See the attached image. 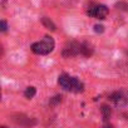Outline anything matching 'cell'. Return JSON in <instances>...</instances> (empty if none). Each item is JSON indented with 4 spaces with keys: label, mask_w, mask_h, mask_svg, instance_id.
I'll use <instances>...</instances> for the list:
<instances>
[{
    "label": "cell",
    "mask_w": 128,
    "mask_h": 128,
    "mask_svg": "<svg viewBox=\"0 0 128 128\" xmlns=\"http://www.w3.org/2000/svg\"><path fill=\"white\" fill-rule=\"evenodd\" d=\"M58 83L64 90H67V92H72V93L84 92V84L77 77H70L69 74H66V73L59 76Z\"/></svg>",
    "instance_id": "cell-1"
},
{
    "label": "cell",
    "mask_w": 128,
    "mask_h": 128,
    "mask_svg": "<svg viewBox=\"0 0 128 128\" xmlns=\"http://www.w3.org/2000/svg\"><path fill=\"white\" fill-rule=\"evenodd\" d=\"M54 45H55L54 39L49 35H45L42 40H39L32 45V52L38 55H46L50 52H53Z\"/></svg>",
    "instance_id": "cell-2"
},
{
    "label": "cell",
    "mask_w": 128,
    "mask_h": 128,
    "mask_svg": "<svg viewBox=\"0 0 128 128\" xmlns=\"http://www.w3.org/2000/svg\"><path fill=\"white\" fill-rule=\"evenodd\" d=\"M108 13H109V9L106 5H103V4H94V3H92L87 8V14L89 16L96 18V19H100V20L106 19Z\"/></svg>",
    "instance_id": "cell-3"
},
{
    "label": "cell",
    "mask_w": 128,
    "mask_h": 128,
    "mask_svg": "<svg viewBox=\"0 0 128 128\" xmlns=\"http://www.w3.org/2000/svg\"><path fill=\"white\" fill-rule=\"evenodd\" d=\"M64 58H73L76 55H82V43L79 42H68L63 48Z\"/></svg>",
    "instance_id": "cell-4"
},
{
    "label": "cell",
    "mask_w": 128,
    "mask_h": 128,
    "mask_svg": "<svg viewBox=\"0 0 128 128\" xmlns=\"http://www.w3.org/2000/svg\"><path fill=\"white\" fill-rule=\"evenodd\" d=\"M10 119L16 124V126H20V127H32V126H35L36 124V120L33 119L32 117H28L23 113H15V114H12L10 116Z\"/></svg>",
    "instance_id": "cell-5"
},
{
    "label": "cell",
    "mask_w": 128,
    "mask_h": 128,
    "mask_svg": "<svg viewBox=\"0 0 128 128\" xmlns=\"http://www.w3.org/2000/svg\"><path fill=\"white\" fill-rule=\"evenodd\" d=\"M109 100H112L116 106H126L127 104V98L124 97V94L122 92H114L109 96Z\"/></svg>",
    "instance_id": "cell-6"
},
{
    "label": "cell",
    "mask_w": 128,
    "mask_h": 128,
    "mask_svg": "<svg viewBox=\"0 0 128 128\" xmlns=\"http://www.w3.org/2000/svg\"><path fill=\"white\" fill-rule=\"evenodd\" d=\"M42 24H43L44 28H46L48 30H52V32L55 30V24H54L49 18H46V16H43V18H42Z\"/></svg>",
    "instance_id": "cell-7"
},
{
    "label": "cell",
    "mask_w": 128,
    "mask_h": 128,
    "mask_svg": "<svg viewBox=\"0 0 128 128\" xmlns=\"http://www.w3.org/2000/svg\"><path fill=\"white\" fill-rule=\"evenodd\" d=\"M100 110H102V114H103L104 120H108V119L110 118V114H112V109H110V107L107 106V104H104V106H102Z\"/></svg>",
    "instance_id": "cell-8"
},
{
    "label": "cell",
    "mask_w": 128,
    "mask_h": 128,
    "mask_svg": "<svg viewBox=\"0 0 128 128\" xmlns=\"http://www.w3.org/2000/svg\"><path fill=\"white\" fill-rule=\"evenodd\" d=\"M35 93H36V89H35V87H28V88L25 89V92H24V96H25V98H28V99H32V98L35 96Z\"/></svg>",
    "instance_id": "cell-9"
},
{
    "label": "cell",
    "mask_w": 128,
    "mask_h": 128,
    "mask_svg": "<svg viewBox=\"0 0 128 128\" xmlns=\"http://www.w3.org/2000/svg\"><path fill=\"white\" fill-rule=\"evenodd\" d=\"M62 99H63V96H55V97H53L50 100H49V106H56V104H59L60 102H62Z\"/></svg>",
    "instance_id": "cell-10"
},
{
    "label": "cell",
    "mask_w": 128,
    "mask_h": 128,
    "mask_svg": "<svg viewBox=\"0 0 128 128\" xmlns=\"http://www.w3.org/2000/svg\"><path fill=\"white\" fill-rule=\"evenodd\" d=\"M0 30H2L3 33H5V32L8 30V24H6L5 20H2V22H0Z\"/></svg>",
    "instance_id": "cell-11"
},
{
    "label": "cell",
    "mask_w": 128,
    "mask_h": 128,
    "mask_svg": "<svg viewBox=\"0 0 128 128\" xmlns=\"http://www.w3.org/2000/svg\"><path fill=\"white\" fill-rule=\"evenodd\" d=\"M94 32L96 33H103L104 32V26L103 25H99V24L98 25H94Z\"/></svg>",
    "instance_id": "cell-12"
}]
</instances>
